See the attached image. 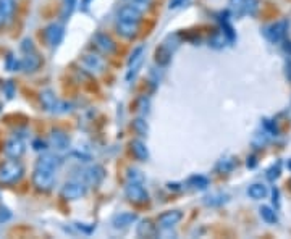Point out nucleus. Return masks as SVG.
<instances>
[{"mask_svg":"<svg viewBox=\"0 0 291 239\" xmlns=\"http://www.w3.org/2000/svg\"><path fill=\"white\" fill-rule=\"evenodd\" d=\"M272 200H273V203H275V207L278 209V206H280V192H278V189H273L272 191Z\"/></svg>","mask_w":291,"mask_h":239,"instance_id":"37998d69","label":"nucleus"},{"mask_svg":"<svg viewBox=\"0 0 291 239\" xmlns=\"http://www.w3.org/2000/svg\"><path fill=\"white\" fill-rule=\"evenodd\" d=\"M283 44H285V46H283L285 52L288 54V57H291V41H285Z\"/></svg>","mask_w":291,"mask_h":239,"instance_id":"de8ad7c7","label":"nucleus"},{"mask_svg":"<svg viewBox=\"0 0 291 239\" xmlns=\"http://www.w3.org/2000/svg\"><path fill=\"white\" fill-rule=\"evenodd\" d=\"M39 100H41V105L44 107V110L50 112V113H60V112H68L70 110V109H67V107H70V105L63 104V102H58L55 92L50 91V89L42 91L41 95H39Z\"/></svg>","mask_w":291,"mask_h":239,"instance_id":"423d86ee","label":"nucleus"},{"mask_svg":"<svg viewBox=\"0 0 291 239\" xmlns=\"http://www.w3.org/2000/svg\"><path fill=\"white\" fill-rule=\"evenodd\" d=\"M126 181H131V183H144V175L141 173L136 168H128L126 172Z\"/></svg>","mask_w":291,"mask_h":239,"instance_id":"473e14b6","label":"nucleus"},{"mask_svg":"<svg viewBox=\"0 0 291 239\" xmlns=\"http://www.w3.org/2000/svg\"><path fill=\"white\" fill-rule=\"evenodd\" d=\"M15 0H0V13H2L5 18H10L15 13Z\"/></svg>","mask_w":291,"mask_h":239,"instance_id":"c756f323","label":"nucleus"},{"mask_svg":"<svg viewBox=\"0 0 291 239\" xmlns=\"http://www.w3.org/2000/svg\"><path fill=\"white\" fill-rule=\"evenodd\" d=\"M255 163H257V160H255V157H254V155L248 157V162H246V165H248V168H254V166H255Z\"/></svg>","mask_w":291,"mask_h":239,"instance_id":"49530a36","label":"nucleus"},{"mask_svg":"<svg viewBox=\"0 0 291 239\" xmlns=\"http://www.w3.org/2000/svg\"><path fill=\"white\" fill-rule=\"evenodd\" d=\"M5 66H7L8 72H16V70H18V68H21L20 61L16 60L12 54L7 57V60H5Z\"/></svg>","mask_w":291,"mask_h":239,"instance_id":"c9c22d12","label":"nucleus"},{"mask_svg":"<svg viewBox=\"0 0 291 239\" xmlns=\"http://www.w3.org/2000/svg\"><path fill=\"white\" fill-rule=\"evenodd\" d=\"M10 218H12V212L8 210L7 207H2V206H0V223H2V221L10 220Z\"/></svg>","mask_w":291,"mask_h":239,"instance_id":"ea45409f","label":"nucleus"},{"mask_svg":"<svg viewBox=\"0 0 291 239\" xmlns=\"http://www.w3.org/2000/svg\"><path fill=\"white\" fill-rule=\"evenodd\" d=\"M125 5H130L131 8H135L139 13L147 12L152 5V0H123Z\"/></svg>","mask_w":291,"mask_h":239,"instance_id":"cd10ccee","label":"nucleus"},{"mask_svg":"<svg viewBox=\"0 0 291 239\" xmlns=\"http://www.w3.org/2000/svg\"><path fill=\"white\" fill-rule=\"evenodd\" d=\"M33 184L36 186V189L42 192L50 191L55 184V170L36 165V168H34L33 172Z\"/></svg>","mask_w":291,"mask_h":239,"instance_id":"f03ea898","label":"nucleus"},{"mask_svg":"<svg viewBox=\"0 0 291 239\" xmlns=\"http://www.w3.org/2000/svg\"><path fill=\"white\" fill-rule=\"evenodd\" d=\"M63 34H65L63 26L58 23H52L47 26L46 31H44V38H46V42L50 47H57L61 42V39H63Z\"/></svg>","mask_w":291,"mask_h":239,"instance_id":"9b49d317","label":"nucleus"},{"mask_svg":"<svg viewBox=\"0 0 291 239\" xmlns=\"http://www.w3.org/2000/svg\"><path fill=\"white\" fill-rule=\"evenodd\" d=\"M21 50L24 52V54H28V52H34L36 49H34V44H33L31 39H24L21 42Z\"/></svg>","mask_w":291,"mask_h":239,"instance_id":"58836bf2","label":"nucleus"},{"mask_svg":"<svg viewBox=\"0 0 291 239\" xmlns=\"http://www.w3.org/2000/svg\"><path fill=\"white\" fill-rule=\"evenodd\" d=\"M289 168H291V162H289Z\"/></svg>","mask_w":291,"mask_h":239,"instance_id":"3c124183","label":"nucleus"},{"mask_svg":"<svg viewBox=\"0 0 291 239\" xmlns=\"http://www.w3.org/2000/svg\"><path fill=\"white\" fill-rule=\"evenodd\" d=\"M227 41H228V39H227V36L223 34V31H222V32H217L215 36L210 39V46L215 47V49H222L225 44H227Z\"/></svg>","mask_w":291,"mask_h":239,"instance_id":"72a5a7b5","label":"nucleus"},{"mask_svg":"<svg viewBox=\"0 0 291 239\" xmlns=\"http://www.w3.org/2000/svg\"><path fill=\"white\" fill-rule=\"evenodd\" d=\"M50 146L57 152H65L70 149V138L65 131H61L58 128L50 131Z\"/></svg>","mask_w":291,"mask_h":239,"instance_id":"f8f14e48","label":"nucleus"},{"mask_svg":"<svg viewBox=\"0 0 291 239\" xmlns=\"http://www.w3.org/2000/svg\"><path fill=\"white\" fill-rule=\"evenodd\" d=\"M94 44H95V47L102 52V54L110 55L112 52L115 50V42H113V39L110 36H107V34H104V32L95 34V36H94Z\"/></svg>","mask_w":291,"mask_h":239,"instance_id":"f3484780","label":"nucleus"},{"mask_svg":"<svg viewBox=\"0 0 291 239\" xmlns=\"http://www.w3.org/2000/svg\"><path fill=\"white\" fill-rule=\"evenodd\" d=\"M4 20H5V16H4L2 13H0V26H2V24H4Z\"/></svg>","mask_w":291,"mask_h":239,"instance_id":"8fccbe9b","label":"nucleus"},{"mask_svg":"<svg viewBox=\"0 0 291 239\" xmlns=\"http://www.w3.org/2000/svg\"><path fill=\"white\" fill-rule=\"evenodd\" d=\"M267 194H269L267 186L262 184V183H254V184H251L249 188H248V196H249L251 199H254V200L266 199Z\"/></svg>","mask_w":291,"mask_h":239,"instance_id":"412c9836","label":"nucleus"},{"mask_svg":"<svg viewBox=\"0 0 291 239\" xmlns=\"http://www.w3.org/2000/svg\"><path fill=\"white\" fill-rule=\"evenodd\" d=\"M183 218V212L181 210H167L157 218V228L160 229H172L176 226Z\"/></svg>","mask_w":291,"mask_h":239,"instance_id":"1a4fd4ad","label":"nucleus"},{"mask_svg":"<svg viewBox=\"0 0 291 239\" xmlns=\"http://www.w3.org/2000/svg\"><path fill=\"white\" fill-rule=\"evenodd\" d=\"M280 173H281V163L280 162H277V163H273L269 170H267V178L270 180V181H275L278 176H280Z\"/></svg>","mask_w":291,"mask_h":239,"instance_id":"f704fd0d","label":"nucleus"},{"mask_svg":"<svg viewBox=\"0 0 291 239\" xmlns=\"http://www.w3.org/2000/svg\"><path fill=\"white\" fill-rule=\"evenodd\" d=\"M105 176V172L101 165H94V166H89L87 170H84V175H83V180L89 184V186H97Z\"/></svg>","mask_w":291,"mask_h":239,"instance_id":"dca6fc26","label":"nucleus"},{"mask_svg":"<svg viewBox=\"0 0 291 239\" xmlns=\"http://www.w3.org/2000/svg\"><path fill=\"white\" fill-rule=\"evenodd\" d=\"M155 234H157V226L152 225L151 220H143L138 225V236L151 237V236H155Z\"/></svg>","mask_w":291,"mask_h":239,"instance_id":"b1692460","label":"nucleus"},{"mask_svg":"<svg viewBox=\"0 0 291 239\" xmlns=\"http://www.w3.org/2000/svg\"><path fill=\"white\" fill-rule=\"evenodd\" d=\"M24 175V168L18 162V158H12L4 163H0V184L10 186L18 183Z\"/></svg>","mask_w":291,"mask_h":239,"instance_id":"f257e3e1","label":"nucleus"},{"mask_svg":"<svg viewBox=\"0 0 291 239\" xmlns=\"http://www.w3.org/2000/svg\"><path fill=\"white\" fill-rule=\"evenodd\" d=\"M81 66L86 70V72L97 75V73H102L105 70V61L102 57L95 55V54H86L81 58Z\"/></svg>","mask_w":291,"mask_h":239,"instance_id":"9d476101","label":"nucleus"},{"mask_svg":"<svg viewBox=\"0 0 291 239\" xmlns=\"http://www.w3.org/2000/svg\"><path fill=\"white\" fill-rule=\"evenodd\" d=\"M244 2H246V0H230V5H232L233 8H236L238 13H240V10H241V7H243Z\"/></svg>","mask_w":291,"mask_h":239,"instance_id":"79ce46f5","label":"nucleus"},{"mask_svg":"<svg viewBox=\"0 0 291 239\" xmlns=\"http://www.w3.org/2000/svg\"><path fill=\"white\" fill-rule=\"evenodd\" d=\"M259 214H261V218L266 221V223H269V225H275L277 221H278L277 212L273 210L272 207H269V206H262L259 209Z\"/></svg>","mask_w":291,"mask_h":239,"instance_id":"bb28decb","label":"nucleus"},{"mask_svg":"<svg viewBox=\"0 0 291 239\" xmlns=\"http://www.w3.org/2000/svg\"><path fill=\"white\" fill-rule=\"evenodd\" d=\"M264 129L269 132V136H277L278 134V128L273 121L270 120H264Z\"/></svg>","mask_w":291,"mask_h":239,"instance_id":"4c0bfd02","label":"nucleus"},{"mask_svg":"<svg viewBox=\"0 0 291 239\" xmlns=\"http://www.w3.org/2000/svg\"><path fill=\"white\" fill-rule=\"evenodd\" d=\"M146 57V49L144 46H138L133 52H131L130 60H128V70H126V81L131 83L135 79V76L138 75L139 68L143 66V61Z\"/></svg>","mask_w":291,"mask_h":239,"instance_id":"0eeeda50","label":"nucleus"},{"mask_svg":"<svg viewBox=\"0 0 291 239\" xmlns=\"http://www.w3.org/2000/svg\"><path fill=\"white\" fill-rule=\"evenodd\" d=\"M286 31H288V21L280 20V21H275V23L266 26V28H264V36H266L272 44H280L285 41Z\"/></svg>","mask_w":291,"mask_h":239,"instance_id":"6e6552de","label":"nucleus"},{"mask_svg":"<svg viewBox=\"0 0 291 239\" xmlns=\"http://www.w3.org/2000/svg\"><path fill=\"white\" fill-rule=\"evenodd\" d=\"M235 166H236V158L232 157V155H227V157H222L220 160L217 162L215 165V172L218 173H232L235 170Z\"/></svg>","mask_w":291,"mask_h":239,"instance_id":"4be33fe9","label":"nucleus"},{"mask_svg":"<svg viewBox=\"0 0 291 239\" xmlns=\"http://www.w3.org/2000/svg\"><path fill=\"white\" fill-rule=\"evenodd\" d=\"M33 147H34V150H44V149H46V144H44L42 141H34Z\"/></svg>","mask_w":291,"mask_h":239,"instance_id":"c03bdc74","label":"nucleus"},{"mask_svg":"<svg viewBox=\"0 0 291 239\" xmlns=\"http://www.w3.org/2000/svg\"><path fill=\"white\" fill-rule=\"evenodd\" d=\"M141 15L143 13H139L138 10H135V8H131L130 5H123L118 8V20L121 21H135V23H139L141 21Z\"/></svg>","mask_w":291,"mask_h":239,"instance_id":"6ab92c4d","label":"nucleus"},{"mask_svg":"<svg viewBox=\"0 0 291 239\" xmlns=\"http://www.w3.org/2000/svg\"><path fill=\"white\" fill-rule=\"evenodd\" d=\"M285 70H286V78L291 81V60H286V63H285Z\"/></svg>","mask_w":291,"mask_h":239,"instance_id":"a18cd8bd","label":"nucleus"},{"mask_svg":"<svg viewBox=\"0 0 291 239\" xmlns=\"http://www.w3.org/2000/svg\"><path fill=\"white\" fill-rule=\"evenodd\" d=\"M225 202H228V196L223 192H214L210 196L204 197V203L207 207H218V206H223Z\"/></svg>","mask_w":291,"mask_h":239,"instance_id":"393cba45","label":"nucleus"},{"mask_svg":"<svg viewBox=\"0 0 291 239\" xmlns=\"http://www.w3.org/2000/svg\"><path fill=\"white\" fill-rule=\"evenodd\" d=\"M269 138H270L269 132L262 128L261 132H255V134H254V138H252V146H254L255 149H262L264 146L269 143Z\"/></svg>","mask_w":291,"mask_h":239,"instance_id":"c85d7f7f","label":"nucleus"},{"mask_svg":"<svg viewBox=\"0 0 291 239\" xmlns=\"http://www.w3.org/2000/svg\"><path fill=\"white\" fill-rule=\"evenodd\" d=\"M178 46H180L178 34H170V36L160 44V47H158L157 52H155L157 63L158 65H167V63H169L172 55H173V52L178 49Z\"/></svg>","mask_w":291,"mask_h":239,"instance_id":"20e7f679","label":"nucleus"},{"mask_svg":"<svg viewBox=\"0 0 291 239\" xmlns=\"http://www.w3.org/2000/svg\"><path fill=\"white\" fill-rule=\"evenodd\" d=\"M24 143L20 139V138H12L7 141L5 144V155L10 157V158H20L23 154H24Z\"/></svg>","mask_w":291,"mask_h":239,"instance_id":"2eb2a0df","label":"nucleus"},{"mask_svg":"<svg viewBox=\"0 0 291 239\" xmlns=\"http://www.w3.org/2000/svg\"><path fill=\"white\" fill-rule=\"evenodd\" d=\"M92 2V0H81V7L84 8V10H86V8L87 7H89V4Z\"/></svg>","mask_w":291,"mask_h":239,"instance_id":"09e8293b","label":"nucleus"},{"mask_svg":"<svg viewBox=\"0 0 291 239\" xmlns=\"http://www.w3.org/2000/svg\"><path fill=\"white\" fill-rule=\"evenodd\" d=\"M38 165L46 166V168H52V170L57 172L58 166L61 165V160H60V157H57L55 154H44V155L39 157Z\"/></svg>","mask_w":291,"mask_h":239,"instance_id":"5701e85b","label":"nucleus"},{"mask_svg":"<svg viewBox=\"0 0 291 239\" xmlns=\"http://www.w3.org/2000/svg\"><path fill=\"white\" fill-rule=\"evenodd\" d=\"M188 186H191V188L196 191H204L209 188V180L202 175H194L188 180Z\"/></svg>","mask_w":291,"mask_h":239,"instance_id":"a878e982","label":"nucleus"},{"mask_svg":"<svg viewBox=\"0 0 291 239\" xmlns=\"http://www.w3.org/2000/svg\"><path fill=\"white\" fill-rule=\"evenodd\" d=\"M138 221V215L133 212H121L112 217V226L115 229H126Z\"/></svg>","mask_w":291,"mask_h":239,"instance_id":"ddd939ff","label":"nucleus"},{"mask_svg":"<svg viewBox=\"0 0 291 239\" xmlns=\"http://www.w3.org/2000/svg\"><path fill=\"white\" fill-rule=\"evenodd\" d=\"M87 188H89V184L84 180H72L63 184V188L60 191V196L65 200H78L86 196Z\"/></svg>","mask_w":291,"mask_h":239,"instance_id":"7ed1b4c3","label":"nucleus"},{"mask_svg":"<svg viewBox=\"0 0 291 239\" xmlns=\"http://www.w3.org/2000/svg\"><path fill=\"white\" fill-rule=\"evenodd\" d=\"M133 129L138 132L139 136H146L147 134V125H146V121L141 120V118L133 123Z\"/></svg>","mask_w":291,"mask_h":239,"instance_id":"e433bc0d","label":"nucleus"},{"mask_svg":"<svg viewBox=\"0 0 291 239\" xmlns=\"http://www.w3.org/2000/svg\"><path fill=\"white\" fill-rule=\"evenodd\" d=\"M78 5V0H63V8H61V18L68 20L72 13L75 12V8Z\"/></svg>","mask_w":291,"mask_h":239,"instance_id":"2f4dec72","label":"nucleus"},{"mask_svg":"<svg viewBox=\"0 0 291 239\" xmlns=\"http://www.w3.org/2000/svg\"><path fill=\"white\" fill-rule=\"evenodd\" d=\"M117 32L125 39H135L139 32V23L135 21H117Z\"/></svg>","mask_w":291,"mask_h":239,"instance_id":"4468645a","label":"nucleus"},{"mask_svg":"<svg viewBox=\"0 0 291 239\" xmlns=\"http://www.w3.org/2000/svg\"><path fill=\"white\" fill-rule=\"evenodd\" d=\"M20 65H21L23 72L33 73V72H36V70L41 66V57L36 54V50H34V52H28V54H24V57L21 58Z\"/></svg>","mask_w":291,"mask_h":239,"instance_id":"a211bd4d","label":"nucleus"},{"mask_svg":"<svg viewBox=\"0 0 291 239\" xmlns=\"http://www.w3.org/2000/svg\"><path fill=\"white\" fill-rule=\"evenodd\" d=\"M131 152H133V155L138 158L139 162H146L147 158H149V150H147V146L143 143V141H139V139H135V141H131Z\"/></svg>","mask_w":291,"mask_h":239,"instance_id":"aec40b11","label":"nucleus"},{"mask_svg":"<svg viewBox=\"0 0 291 239\" xmlns=\"http://www.w3.org/2000/svg\"><path fill=\"white\" fill-rule=\"evenodd\" d=\"M257 8H259V2L257 0H246V2L243 4L241 7V10H240V15H255V12H257Z\"/></svg>","mask_w":291,"mask_h":239,"instance_id":"7c9ffc66","label":"nucleus"},{"mask_svg":"<svg viewBox=\"0 0 291 239\" xmlns=\"http://www.w3.org/2000/svg\"><path fill=\"white\" fill-rule=\"evenodd\" d=\"M125 196L130 202L136 203V206H143L149 202V192L144 188V183H131L126 181L125 186Z\"/></svg>","mask_w":291,"mask_h":239,"instance_id":"39448f33","label":"nucleus"},{"mask_svg":"<svg viewBox=\"0 0 291 239\" xmlns=\"http://www.w3.org/2000/svg\"><path fill=\"white\" fill-rule=\"evenodd\" d=\"M4 89H5V92H7V97H8V99H12V97L15 95V86H13L12 81H7Z\"/></svg>","mask_w":291,"mask_h":239,"instance_id":"a19ab883","label":"nucleus"}]
</instances>
